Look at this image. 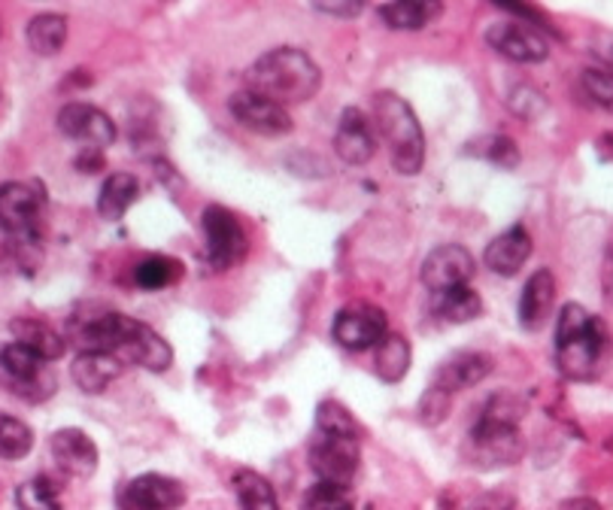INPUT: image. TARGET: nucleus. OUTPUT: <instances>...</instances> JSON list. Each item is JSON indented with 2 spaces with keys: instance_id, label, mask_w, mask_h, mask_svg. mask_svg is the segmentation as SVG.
<instances>
[{
  "instance_id": "f257e3e1",
  "label": "nucleus",
  "mask_w": 613,
  "mask_h": 510,
  "mask_svg": "<svg viewBox=\"0 0 613 510\" xmlns=\"http://www.w3.org/2000/svg\"><path fill=\"white\" fill-rule=\"evenodd\" d=\"M74 337L79 353H106L122 365H140L155 374L174 365V349L165 337L146 322H137L125 314L91 316L76 329Z\"/></svg>"
},
{
  "instance_id": "f03ea898",
  "label": "nucleus",
  "mask_w": 613,
  "mask_h": 510,
  "mask_svg": "<svg viewBox=\"0 0 613 510\" xmlns=\"http://www.w3.org/2000/svg\"><path fill=\"white\" fill-rule=\"evenodd\" d=\"M319 86H322L319 64L295 46L270 49L258 55L246 71V89L280 106L314 101Z\"/></svg>"
},
{
  "instance_id": "7ed1b4c3",
  "label": "nucleus",
  "mask_w": 613,
  "mask_h": 510,
  "mask_svg": "<svg viewBox=\"0 0 613 510\" xmlns=\"http://www.w3.org/2000/svg\"><path fill=\"white\" fill-rule=\"evenodd\" d=\"M611 337L604 322L580 304H565L555 319V365L562 377L574 383H589L601 374Z\"/></svg>"
},
{
  "instance_id": "20e7f679",
  "label": "nucleus",
  "mask_w": 613,
  "mask_h": 510,
  "mask_svg": "<svg viewBox=\"0 0 613 510\" xmlns=\"http://www.w3.org/2000/svg\"><path fill=\"white\" fill-rule=\"evenodd\" d=\"M374 125L389 146L392 167L401 177H417L425 165V135H422L413 106L395 91H376Z\"/></svg>"
},
{
  "instance_id": "39448f33",
  "label": "nucleus",
  "mask_w": 613,
  "mask_h": 510,
  "mask_svg": "<svg viewBox=\"0 0 613 510\" xmlns=\"http://www.w3.org/2000/svg\"><path fill=\"white\" fill-rule=\"evenodd\" d=\"M464 459L480 471H498V468L516 466L523 459L525 441L520 425L480 417L464 437Z\"/></svg>"
},
{
  "instance_id": "423d86ee",
  "label": "nucleus",
  "mask_w": 613,
  "mask_h": 510,
  "mask_svg": "<svg viewBox=\"0 0 613 510\" xmlns=\"http://www.w3.org/2000/svg\"><path fill=\"white\" fill-rule=\"evenodd\" d=\"M0 383L30 405L46 401L55 392V374L49 371V361L15 341L0 346Z\"/></svg>"
},
{
  "instance_id": "0eeeda50",
  "label": "nucleus",
  "mask_w": 613,
  "mask_h": 510,
  "mask_svg": "<svg viewBox=\"0 0 613 510\" xmlns=\"http://www.w3.org/2000/svg\"><path fill=\"white\" fill-rule=\"evenodd\" d=\"M46 197L34 182H3L0 186V231L10 241L37 243L43 226Z\"/></svg>"
},
{
  "instance_id": "6e6552de",
  "label": "nucleus",
  "mask_w": 613,
  "mask_h": 510,
  "mask_svg": "<svg viewBox=\"0 0 613 510\" xmlns=\"http://www.w3.org/2000/svg\"><path fill=\"white\" fill-rule=\"evenodd\" d=\"M201 226H204V241H207L209 268L228 270L246 258L250 238H246V231H243L234 213L213 204L201 216Z\"/></svg>"
},
{
  "instance_id": "1a4fd4ad",
  "label": "nucleus",
  "mask_w": 613,
  "mask_h": 510,
  "mask_svg": "<svg viewBox=\"0 0 613 510\" xmlns=\"http://www.w3.org/2000/svg\"><path fill=\"white\" fill-rule=\"evenodd\" d=\"M361 462V450L356 437H337L316 432L310 444V468L319 477V483H334L349 489V483L356 481Z\"/></svg>"
},
{
  "instance_id": "9d476101",
  "label": "nucleus",
  "mask_w": 613,
  "mask_h": 510,
  "mask_svg": "<svg viewBox=\"0 0 613 510\" xmlns=\"http://www.w3.org/2000/svg\"><path fill=\"white\" fill-rule=\"evenodd\" d=\"M486 43L501 59L516 61V64H540V61L550 59V40L544 37V30L528 25L523 18L489 25L486 28Z\"/></svg>"
},
{
  "instance_id": "9b49d317",
  "label": "nucleus",
  "mask_w": 613,
  "mask_h": 510,
  "mask_svg": "<svg viewBox=\"0 0 613 510\" xmlns=\"http://www.w3.org/2000/svg\"><path fill=\"white\" fill-rule=\"evenodd\" d=\"M331 334L344 349L365 353L371 346H380V341L389 334V319L374 304L356 301V304H349V307H344L341 314L334 316Z\"/></svg>"
},
{
  "instance_id": "f8f14e48",
  "label": "nucleus",
  "mask_w": 613,
  "mask_h": 510,
  "mask_svg": "<svg viewBox=\"0 0 613 510\" xmlns=\"http://www.w3.org/2000/svg\"><path fill=\"white\" fill-rule=\"evenodd\" d=\"M474 268H477V262L462 243H444V246H437V250L425 255L419 277H422V283L432 289V295H437V292L468 285V280L474 277Z\"/></svg>"
},
{
  "instance_id": "ddd939ff",
  "label": "nucleus",
  "mask_w": 613,
  "mask_h": 510,
  "mask_svg": "<svg viewBox=\"0 0 613 510\" xmlns=\"http://www.w3.org/2000/svg\"><path fill=\"white\" fill-rule=\"evenodd\" d=\"M228 110H231V116H234L246 131H253V135L283 137L292 131V116H289V110L273 104V101H268V98H261V94H255V91L250 89L234 91V94L228 98Z\"/></svg>"
},
{
  "instance_id": "4468645a",
  "label": "nucleus",
  "mask_w": 613,
  "mask_h": 510,
  "mask_svg": "<svg viewBox=\"0 0 613 510\" xmlns=\"http://www.w3.org/2000/svg\"><path fill=\"white\" fill-rule=\"evenodd\" d=\"M59 128L61 135L71 137L76 143H82L86 150H101L113 146L116 140V125L106 116L104 110L91 104H64L59 113Z\"/></svg>"
},
{
  "instance_id": "2eb2a0df",
  "label": "nucleus",
  "mask_w": 613,
  "mask_h": 510,
  "mask_svg": "<svg viewBox=\"0 0 613 510\" xmlns=\"http://www.w3.org/2000/svg\"><path fill=\"white\" fill-rule=\"evenodd\" d=\"M186 505V486L167 474H140L119 489L122 510H177Z\"/></svg>"
},
{
  "instance_id": "dca6fc26",
  "label": "nucleus",
  "mask_w": 613,
  "mask_h": 510,
  "mask_svg": "<svg viewBox=\"0 0 613 510\" xmlns=\"http://www.w3.org/2000/svg\"><path fill=\"white\" fill-rule=\"evenodd\" d=\"M334 152L349 167L368 165L374 158V128H371L368 116L361 110H356V106H346L344 113H341L337 131H334Z\"/></svg>"
},
{
  "instance_id": "f3484780",
  "label": "nucleus",
  "mask_w": 613,
  "mask_h": 510,
  "mask_svg": "<svg viewBox=\"0 0 613 510\" xmlns=\"http://www.w3.org/2000/svg\"><path fill=\"white\" fill-rule=\"evenodd\" d=\"M49 450H52V459L59 462V468L71 477H79L86 481L98 471V462H101V452H98V444L91 441L82 429H61L52 435L49 441Z\"/></svg>"
},
{
  "instance_id": "a211bd4d",
  "label": "nucleus",
  "mask_w": 613,
  "mask_h": 510,
  "mask_svg": "<svg viewBox=\"0 0 613 510\" xmlns=\"http://www.w3.org/2000/svg\"><path fill=\"white\" fill-rule=\"evenodd\" d=\"M489 374H493V356H486V353H471V349H468V353H456V356H449L447 361L437 365V371H434L432 377V386L456 395V392L471 390V386L483 383Z\"/></svg>"
},
{
  "instance_id": "6ab92c4d",
  "label": "nucleus",
  "mask_w": 613,
  "mask_h": 510,
  "mask_svg": "<svg viewBox=\"0 0 613 510\" xmlns=\"http://www.w3.org/2000/svg\"><path fill=\"white\" fill-rule=\"evenodd\" d=\"M528 258H532V234L523 226H513L505 234H498L483 253L486 268L498 277H516Z\"/></svg>"
},
{
  "instance_id": "aec40b11",
  "label": "nucleus",
  "mask_w": 613,
  "mask_h": 510,
  "mask_svg": "<svg viewBox=\"0 0 613 510\" xmlns=\"http://www.w3.org/2000/svg\"><path fill=\"white\" fill-rule=\"evenodd\" d=\"M555 304V277L547 268L535 270L520 295V326L525 331H540L550 322Z\"/></svg>"
},
{
  "instance_id": "412c9836",
  "label": "nucleus",
  "mask_w": 613,
  "mask_h": 510,
  "mask_svg": "<svg viewBox=\"0 0 613 510\" xmlns=\"http://www.w3.org/2000/svg\"><path fill=\"white\" fill-rule=\"evenodd\" d=\"M122 368L125 365L106 353H79L71 365V377L86 395H101L122 374Z\"/></svg>"
},
{
  "instance_id": "4be33fe9",
  "label": "nucleus",
  "mask_w": 613,
  "mask_h": 510,
  "mask_svg": "<svg viewBox=\"0 0 613 510\" xmlns=\"http://www.w3.org/2000/svg\"><path fill=\"white\" fill-rule=\"evenodd\" d=\"M440 13H444V7L434 0H392V3H380V10H376L383 25L392 30L429 28Z\"/></svg>"
},
{
  "instance_id": "5701e85b",
  "label": "nucleus",
  "mask_w": 613,
  "mask_h": 510,
  "mask_svg": "<svg viewBox=\"0 0 613 510\" xmlns=\"http://www.w3.org/2000/svg\"><path fill=\"white\" fill-rule=\"evenodd\" d=\"M10 331H13L15 344L28 346L30 353H37L40 359L46 361H55L64 356V349H67V341H64V334L52 329V326H46L40 319H13L10 322Z\"/></svg>"
},
{
  "instance_id": "b1692460",
  "label": "nucleus",
  "mask_w": 613,
  "mask_h": 510,
  "mask_svg": "<svg viewBox=\"0 0 613 510\" xmlns=\"http://www.w3.org/2000/svg\"><path fill=\"white\" fill-rule=\"evenodd\" d=\"M140 197V182L135 174H113L110 180L101 186V195H98V213L106 222H116L125 213L131 211Z\"/></svg>"
},
{
  "instance_id": "393cba45",
  "label": "nucleus",
  "mask_w": 613,
  "mask_h": 510,
  "mask_svg": "<svg viewBox=\"0 0 613 510\" xmlns=\"http://www.w3.org/2000/svg\"><path fill=\"white\" fill-rule=\"evenodd\" d=\"M432 307L444 322L462 326V322H471V319H477L483 314V298H480L471 285H459V289L432 295Z\"/></svg>"
},
{
  "instance_id": "a878e982",
  "label": "nucleus",
  "mask_w": 613,
  "mask_h": 510,
  "mask_svg": "<svg viewBox=\"0 0 613 510\" xmlns=\"http://www.w3.org/2000/svg\"><path fill=\"white\" fill-rule=\"evenodd\" d=\"M410 359H413V349H410V341H407L405 334H395L389 331L380 346H376V377L383 380V383H401L410 371Z\"/></svg>"
},
{
  "instance_id": "bb28decb",
  "label": "nucleus",
  "mask_w": 613,
  "mask_h": 510,
  "mask_svg": "<svg viewBox=\"0 0 613 510\" xmlns=\"http://www.w3.org/2000/svg\"><path fill=\"white\" fill-rule=\"evenodd\" d=\"M231 486H234V496H238L243 510H280L273 486L250 468H240L238 474L231 477Z\"/></svg>"
},
{
  "instance_id": "cd10ccee",
  "label": "nucleus",
  "mask_w": 613,
  "mask_h": 510,
  "mask_svg": "<svg viewBox=\"0 0 613 510\" xmlns=\"http://www.w3.org/2000/svg\"><path fill=\"white\" fill-rule=\"evenodd\" d=\"M67 40V18L59 13H40L30 18L28 46L37 55H59V49Z\"/></svg>"
},
{
  "instance_id": "c85d7f7f",
  "label": "nucleus",
  "mask_w": 613,
  "mask_h": 510,
  "mask_svg": "<svg viewBox=\"0 0 613 510\" xmlns=\"http://www.w3.org/2000/svg\"><path fill=\"white\" fill-rule=\"evenodd\" d=\"M180 277H182V265L177 258H170V255H150V258H143V262L135 268L137 285L146 289V292L167 289V285L177 283Z\"/></svg>"
},
{
  "instance_id": "c756f323",
  "label": "nucleus",
  "mask_w": 613,
  "mask_h": 510,
  "mask_svg": "<svg viewBox=\"0 0 613 510\" xmlns=\"http://www.w3.org/2000/svg\"><path fill=\"white\" fill-rule=\"evenodd\" d=\"M15 505L18 510H61L59 486L49 477H30L15 489Z\"/></svg>"
},
{
  "instance_id": "7c9ffc66",
  "label": "nucleus",
  "mask_w": 613,
  "mask_h": 510,
  "mask_svg": "<svg viewBox=\"0 0 613 510\" xmlns=\"http://www.w3.org/2000/svg\"><path fill=\"white\" fill-rule=\"evenodd\" d=\"M34 447V432L22 420L0 413V459H25Z\"/></svg>"
},
{
  "instance_id": "2f4dec72",
  "label": "nucleus",
  "mask_w": 613,
  "mask_h": 510,
  "mask_svg": "<svg viewBox=\"0 0 613 510\" xmlns=\"http://www.w3.org/2000/svg\"><path fill=\"white\" fill-rule=\"evenodd\" d=\"M316 432L337 437H356V441L361 435L359 422L353 420V413L341 401H322L319 405V410H316Z\"/></svg>"
},
{
  "instance_id": "473e14b6",
  "label": "nucleus",
  "mask_w": 613,
  "mask_h": 510,
  "mask_svg": "<svg viewBox=\"0 0 613 510\" xmlns=\"http://www.w3.org/2000/svg\"><path fill=\"white\" fill-rule=\"evenodd\" d=\"M471 146H474L480 158L493 162V165L501 167V170H513V167L520 165V146L505 135L480 137L477 143H471Z\"/></svg>"
},
{
  "instance_id": "72a5a7b5",
  "label": "nucleus",
  "mask_w": 613,
  "mask_h": 510,
  "mask_svg": "<svg viewBox=\"0 0 613 510\" xmlns=\"http://www.w3.org/2000/svg\"><path fill=\"white\" fill-rule=\"evenodd\" d=\"M301 510H356L349 489L334 486V483H316L307 489V496L301 501Z\"/></svg>"
},
{
  "instance_id": "f704fd0d",
  "label": "nucleus",
  "mask_w": 613,
  "mask_h": 510,
  "mask_svg": "<svg viewBox=\"0 0 613 510\" xmlns=\"http://www.w3.org/2000/svg\"><path fill=\"white\" fill-rule=\"evenodd\" d=\"M580 89L584 94L601 110L613 113V74L611 71H601V67H589L580 76Z\"/></svg>"
},
{
  "instance_id": "c9c22d12",
  "label": "nucleus",
  "mask_w": 613,
  "mask_h": 510,
  "mask_svg": "<svg viewBox=\"0 0 613 510\" xmlns=\"http://www.w3.org/2000/svg\"><path fill=\"white\" fill-rule=\"evenodd\" d=\"M449 407H452V395L437 390V386H429V392L419 401V420L425 422V425H440V422L447 420Z\"/></svg>"
},
{
  "instance_id": "e433bc0d",
  "label": "nucleus",
  "mask_w": 613,
  "mask_h": 510,
  "mask_svg": "<svg viewBox=\"0 0 613 510\" xmlns=\"http://www.w3.org/2000/svg\"><path fill=\"white\" fill-rule=\"evenodd\" d=\"M510 110L516 113V116H523V119H538L540 113L547 110V101L540 98L538 89H532V86H516V89L510 91Z\"/></svg>"
},
{
  "instance_id": "4c0bfd02",
  "label": "nucleus",
  "mask_w": 613,
  "mask_h": 510,
  "mask_svg": "<svg viewBox=\"0 0 613 510\" xmlns=\"http://www.w3.org/2000/svg\"><path fill=\"white\" fill-rule=\"evenodd\" d=\"M513 496L505 489H489V493H480L477 498H471L462 510H513Z\"/></svg>"
},
{
  "instance_id": "58836bf2",
  "label": "nucleus",
  "mask_w": 613,
  "mask_h": 510,
  "mask_svg": "<svg viewBox=\"0 0 613 510\" xmlns=\"http://www.w3.org/2000/svg\"><path fill=\"white\" fill-rule=\"evenodd\" d=\"M314 10L325 15H346V18H353V15H359L365 10V3L361 0H331V3H314Z\"/></svg>"
},
{
  "instance_id": "ea45409f",
  "label": "nucleus",
  "mask_w": 613,
  "mask_h": 510,
  "mask_svg": "<svg viewBox=\"0 0 613 510\" xmlns=\"http://www.w3.org/2000/svg\"><path fill=\"white\" fill-rule=\"evenodd\" d=\"M76 167H79L82 174H98V170L104 167V152H101V150H82V155L76 158Z\"/></svg>"
},
{
  "instance_id": "a19ab883",
  "label": "nucleus",
  "mask_w": 613,
  "mask_h": 510,
  "mask_svg": "<svg viewBox=\"0 0 613 510\" xmlns=\"http://www.w3.org/2000/svg\"><path fill=\"white\" fill-rule=\"evenodd\" d=\"M596 150H599L601 162H613V131H611V135H601L599 137Z\"/></svg>"
},
{
  "instance_id": "79ce46f5",
  "label": "nucleus",
  "mask_w": 613,
  "mask_h": 510,
  "mask_svg": "<svg viewBox=\"0 0 613 510\" xmlns=\"http://www.w3.org/2000/svg\"><path fill=\"white\" fill-rule=\"evenodd\" d=\"M559 510H601L599 501H592V498H571L565 501Z\"/></svg>"
},
{
  "instance_id": "37998d69",
  "label": "nucleus",
  "mask_w": 613,
  "mask_h": 510,
  "mask_svg": "<svg viewBox=\"0 0 613 510\" xmlns=\"http://www.w3.org/2000/svg\"><path fill=\"white\" fill-rule=\"evenodd\" d=\"M611 450H613V441H611Z\"/></svg>"
}]
</instances>
